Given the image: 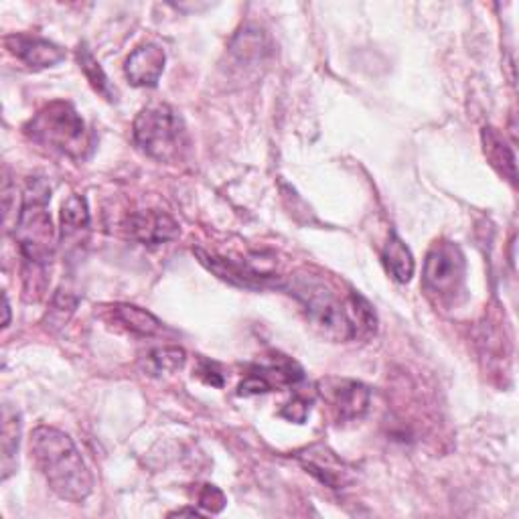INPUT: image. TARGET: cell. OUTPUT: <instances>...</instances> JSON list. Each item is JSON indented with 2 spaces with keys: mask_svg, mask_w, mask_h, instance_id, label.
I'll return each mask as SVG.
<instances>
[{
  "mask_svg": "<svg viewBox=\"0 0 519 519\" xmlns=\"http://www.w3.org/2000/svg\"><path fill=\"white\" fill-rule=\"evenodd\" d=\"M292 294L303 303L309 323L331 341H367L378 331L374 307L355 290L341 296L319 276H296Z\"/></svg>",
  "mask_w": 519,
  "mask_h": 519,
  "instance_id": "6da1fadb",
  "label": "cell"
},
{
  "mask_svg": "<svg viewBox=\"0 0 519 519\" xmlns=\"http://www.w3.org/2000/svg\"><path fill=\"white\" fill-rule=\"evenodd\" d=\"M31 459L51 491L71 503H82L94 489V479L76 442L53 426H39L29 440Z\"/></svg>",
  "mask_w": 519,
  "mask_h": 519,
  "instance_id": "7a4b0ae2",
  "label": "cell"
},
{
  "mask_svg": "<svg viewBox=\"0 0 519 519\" xmlns=\"http://www.w3.org/2000/svg\"><path fill=\"white\" fill-rule=\"evenodd\" d=\"M51 189L43 181H31L13 228L25 266L47 268L55 260L57 232L49 215Z\"/></svg>",
  "mask_w": 519,
  "mask_h": 519,
  "instance_id": "3957f363",
  "label": "cell"
},
{
  "mask_svg": "<svg viewBox=\"0 0 519 519\" xmlns=\"http://www.w3.org/2000/svg\"><path fill=\"white\" fill-rule=\"evenodd\" d=\"M25 134L31 142L47 146L73 161L86 159L92 148L84 118L65 100L43 106L27 124Z\"/></svg>",
  "mask_w": 519,
  "mask_h": 519,
  "instance_id": "277c9868",
  "label": "cell"
},
{
  "mask_svg": "<svg viewBox=\"0 0 519 519\" xmlns=\"http://www.w3.org/2000/svg\"><path fill=\"white\" fill-rule=\"evenodd\" d=\"M134 144L159 163H177L189 146L183 118L167 104L146 106L134 120Z\"/></svg>",
  "mask_w": 519,
  "mask_h": 519,
  "instance_id": "5b68a950",
  "label": "cell"
},
{
  "mask_svg": "<svg viewBox=\"0 0 519 519\" xmlns=\"http://www.w3.org/2000/svg\"><path fill=\"white\" fill-rule=\"evenodd\" d=\"M465 274L467 260L463 250L453 242L440 240L426 254L422 286L440 305H453L463 292Z\"/></svg>",
  "mask_w": 519,
  "mask_h": 519,
  "instance_id": "8992f818",
  "label": "cell"
},
{
  "mask_svg": "<svg viewBox=\"0 0 519 519\" xmlns=\"http://www.w3.org/2000/svg\"><path fill=\"white\" fill-rule=\"evenodd\" d=\"M317 392L337 422L363 418L369 410V398H372L361 382L347 378H325L317 384Z\"/></svg>",
  "mask_w": 519,
  "mask_h": 519,
  "instance_id": "52a82bcc",
  "label": "cell"
},
{
  "mask_svg": "<svg viewBox=\"0 0 519 519\" xmlns=\"http://www.w3.org/2000/svg\"><path fill=\"white\" fill-rule=\"evenodd\" d=\"M294 457L303 465V469H307V473L331 489H345L355 481L353 469L321 442L311 444V447L299 451Z\"/></svg>",
  "mask_w": 519,
  "mask_h": 519,
  "instance_id": "ba28073f",
  "label": "cell"
},
{
  "mask_svg": "<svg viewBox=\"0 0 519 519\" xmlns=\"http://www.w3.org/2000/svg\"><path fill=\"white\" fill-rule=\"evenodd\" d=\"M122 232L144 246H159L171 240H177L181 230L177 221L163 213V211H136L130 213L124 224H122Z\"/></svg>",
  "mask_w": 519,
  "mask_h": 519,
  "instance_id": "9c48e42d",
  "label": "cell"
},
{
  "mask_svg": "<svg viewBox=\"0 0 519 519\" xmlns=\"http://www.w3.org/2000/svg\"><path fill=\"white\" fill-rule=\"evenodd\" d=\"M167 53L157 43H146L134 49L124 65L126 80L134 88H155L163 76Z\"/></svg>",
  "mask_w": 519,
  "mask_h": 519,
  "instance_id": "30bf717a",
  "label": "cell"
},
{
  "mask_svg": "<svg viewBox=\"0 0 519 519\" xmlns=\"http://www.w3.org/2000/svg\"><path fill=\"white\" fill-rule=\"evenodd\" d=\"M5 47L31 69H47L65 59V51L59 45L25 33L5 37Z\"/></svg>",
  "mask_w": 519,
  "mask_h": 519,
  "instance_id": "8fae6325",
  "label": "cell"
},
{
  "mask_svg": "<svg viewBox=\"0 0 519 519\" xmlns=\"http://www.w3.org/2000/svg\"><path fill=\"white\" fill-rule=\"evenodd\" d=\"M195 254L207 270H211L221 280L236 284L240 288H264L272 282V276H266V274L250 268L248 264H240V262H234L230 258H221V256L209 254L201 248H197Z\"/></svg>",
  "mask_w": 519,
  "mask_h": 519,
  "instance_id": "7c38bea8",
  "label": "cell"
},
{
  "mask_svg": "<svg viewBox=\"0 0 519 519\" xmlns=\"http://www.w3.org/2000/svg\"><path fill=\"white\" fill-rule=\"evenodd\" d=\"M250 372L260 376L262 380H266L272 390L282 388V386H294L305 378L303 367L294 359L280 355V353H272L270 357L262 359L260 363H256L250 369Z\"/></svg>",
  "mask_w": 519,
  "mask_h": 519,
  "instance_id": "4fadbf2b",
  "label": "cell"
},
{
  "mask_svg": "<svg viewBox=\"0 0 519 519\" xmlns=\"http://www.w3.org/2000/svg\"><path fill=\"white\" fill-rule=\"evenodd\" d=\"M106 317L122 327L124 331L138 335V337H155L163 331V323L153 315L134 305H112L106 311Z\"/></svg>",
  "mask_w": 519,
  "mask_h": 519,
  "instance_id": "5bb4252c",
  "label": "cell"
},
{
  "mask_svg": "<svg viewBox=\"0 0 519 519\" xmlns=\"http://www.w3.org/2000/svg\"><path fill=\"white\" fill-rule=\"evenodd\" d=\"M481 140H483V151H485L489 165L503 179H507L511 185H515L517 183L515 155H513V148L507 144L505 136H501V132L497 128L485 126L481 132Z\"/></svg>",
  "mask_w": 519,
  "mask_h": 519,
  "instance_id": "9a60e30c",
  "label": "cell"
},
{
  "mask_svg": "<svg viewBox=\"0 0 519 519\" xmlns=\"http://www.w3.org/2000/svg\"><path fill=\"white\" fill-rule=\"evenodd\" d=\"M384 266L388 270V274L396 280V282H410L416 270V262L414 256L410 252V248L404 244V240L398 234H392L386 242L384 254H382Z\"/></svg>",
  "mask_w": 519,
  "mask_h": 519,
  "instance_id": "2e32d148",
  "label": "cell"
},
{
  "mask_svg": "<svg viewBox=\"0 0 519 519\" xmlns=\"http://www.w3.org/2000/svg\"><path fill=\"white\" fill-rule=\"evenodd\" d=\"M3 481H7L17 469V453L21 442V416L9 404L3 408Z\"/></svg>",
  "mask_w": 519,
  "mask_h": 519,
  "instance_id": "e0dca14e",
  "label": "cell"
},
{
  "mask_svg": "<svg viewBox=\"0 0 519 519\" xmlns=\"http://www.w3.org/2000/svg\"><path fill=\"white\" fill-rule=\"evenodd\" d=\"M90 230V209L82 195H71L61 205V236L63 240L80 238Z\"/></svg>",
  "mask_w": 519,
  "mask_h": 519,
  "instance_id": "ac0fdd59",
  "label": "cell"
},
{
  "mask_svg": "<svg viewBox=\"0 0 519 519\" xmlns=\"http://www.w3.org/2000/svg\"><path fill=\"white\" fill-rule=\"evenodd\" d=\"M78 63H80V69L84 71L86 80L90 82V86L94 88L96 94H100L104 100L108 102H116L118 94H116V88L112 86V82L108 80L106 71L102 69V65L98 63V59L92 55V51L88 49V45H80L78 49Z\"/></svg>",
  "mask_w": 519,
  "mask_h": 519,
  "instance_id": "d6986e66",
  "label": "cell"
},
{
  "mask_svg": "<svg viewBox=\"0 0 519 519\" xmlns=\"http://www.w3.org/2000/svg\"><path fill=\"white\" fill-rule=\"evenodd\" d=\"M187 361V353L181 347L167 345L148 351L144 357V367L151 376H163V374H173L183 369Z\"/></svg>",
  "mask_w": 519,
  "mask_h": 519,
  "instance_id": "ffe728a7",
  "label": "cell"
},
{
  "mask_svg": "<svg viewBox=\"0 0 519 519\" xmlns=\"http://www.w3.org/2000/svg\"><path fill=\"white\" fill-rule=\"evenodd\" d=\"M264 35L258 29H244L232 43V53L240 61H254L260 59L264 53Z\"/></svg>",
  "mask_w": 519,
  "mask_h": 519,
  "instance_id": "44dd1931",
  "label": "cell"
},
{
  "mask_svg": "<svg viewBox=\"0 0 519 519\" xmlns=\"http://www.w3.org/2000/svg\"><path fill=\"white\" fill-rule=\"evenodd\" d=\"M199 505L209 513H219L226 507V495L215 485H203L199 491Z\"/></svg>",
  "mask_w": 519,
  "mask_h": 519,
  "instance_id": "7402d4cb",
  "label": "cell"
},
{
  "mask_svg": "<svg viewBox=\"0 0 519 519\" xmlns=\"http://www.w3.org/2000/svg\"><path fill=\"white\" fill-rule=\"evenodd\" d=\"M309 408H311L309 402L299 396V398H294L292 402H288V404L280 410V416L286 418V420H290V422L303 424V422L307 420V416H309Z\"/></svg>",
  "mask_w": 519,
  "mask_h": 519,
  "instance_id": "603a6c76",
  "label": "cell"
},
{
  "mask_svg": "<svg viewBox=\"0 0 519 519\" xmlns=\"http://www.w3.org/2000/svg\"><path fill=\"white\" fill-rule=\"evenodd\" d=\"M197 376H199L205 384H209V386H213V388H221V386H224V376H221V374L217 372L215 365H213L211 361L201 359L199 369H197Z\"/></svg>",
  "mask_w": 519,
  "mask_h": 519,
  "instance_id": "cb8c5ba5",
  "label": "cell"
},
{
  "mask_svg": "<svg viewBox=\"0 0 519 519\" xmlns=\"http://www.w3.org/2000/svg\"><path fill=\"white\" fill-rule=\"evenodd\" d=\"M173 515H179V517H181V515H203V513H201L199 509H177V511L171 513V517H173Z\"/></svg>",
  "mask_w": 519,
  "mask_h": 519,
  "instance_id": "d4e9b609",
  "label": "cell"
},
{
  "mask_svg": "<svg viewBox=\"0 0 519 519\" xmlns=\"http://www.w3.org/2000/svg\"><path fill=\"white\" fill-rule=\"evenodd\" d=\"M9 323H11V305H9V296L5 294V327H9Z\"/></svg>",
  "mask_w": 519,
  "mask_h": 519,
  "instance_id": "484cf974",
  "label": "cell"
}]
</instances>
